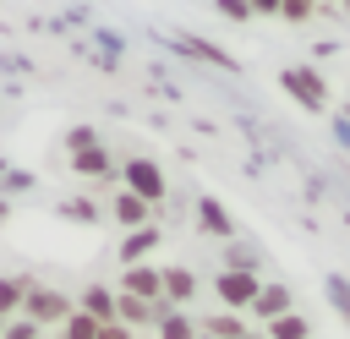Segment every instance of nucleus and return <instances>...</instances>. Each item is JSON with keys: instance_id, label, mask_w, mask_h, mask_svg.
Segmentation results:
<instances>
[{"instance_id": "aec40b11", "label": "nucleus", "mask_w": 350, "mask_h": 339, "mask_svg": "<svg viewBox=\"0 0 350 339\" xmlns=\"http://www.w3.org/2000/svg\"><path fill=\"white\" fill-rule=\"evenodd\" d=\"M224 268H241V273H257V252H252V246H241V241H235V246H230V252H224Z\"/></svg>"}, {"instance_id": "6ab92c4d", "label": "nucleus", "mask_w": 350, "mask_h": 339, "mask_svg": "<svg viewBox=\"0 0 350 339\" xmlns=\"http://www.w3.org/2000/svg\"><path fill=\"white\" fill-rule=\"evenodd\" d=\"M98 334V323L88 317V312H71L66 323H60V339H93Z\"/></svg>"}, {"instance_id": "6e6552de", "label": "nucleus", "mask_w": 350, "mask_h": 339, "mask_svg": "<svg viewBox=\"0 0 350 339\" xmlns=\"http://www.w3.org/2000/svg\"><path fill=\"white\" fill-rule=\"evenodd\" d=\"M109 213H115V224H126V230H142V224H153V208H148L142 197H131L126 186L109 197Z\"/></svg>"}, {"instance_id": "412c9836", "label": "nucleus", "mask_w": 350, "mask_h": 339, "mask_svg": "<svg viewBox=\"0 0 350 339\" xmlns=\"http://www.w3.org/2000/svg\"><path fill=\"white\" fill-rule=\"evenodd\" d=\"M93 142H98L93 126H71V131H66V153H82V148H93Z\"/></svg>"}, {"instance_id": "423d86ee", "label": "nucleus", "mask_w": 350, "mask_h": 339, "mask_svg": "<svg viewBox=\"0 0 350 339\" xmlns=\"http://www.w3.org/2000/svg\"><path fill=\"white\" fill-rule=\"evenodd\" d=\"M159 312H164V301H137V295H120V290H115V323H126V328H153Z\"/></svg>"}, {"instance_id": "4be33fe9", "label": "nucleus", "mask_w": 350, "mask_h": 339, "mask_svg": "<svg viewBox=\"0 0 350 339\" xmlns=\"http://www.w3.org/2000/svg\"><path fill=\"white\" fill-rule=\"evenodd\" d=\"M60 213H66V219H82V224H93V219H98V208H93L88 197H71V202H60Z\"/></svg>"}, {"instance_id": "2f4dec72", "label": "nucleus", "mask_w": 350, "mask_h": 339, "mask_svg": "<svg viewBox=\"0 0 350 339\" xmlns=\"http://www.w3.org/2000/svg\"><path fill=\"white\" fill-rule=\"evenodd\" d=\"M0 334H5V317H0Z\"/></svg>"}, {"instance_id": "7ed1b4c3", "label": "nucleus", "mask_w": 350, "mask_h": 339, "mask_svg": "<svg viewBox=\"0 0 350 339\" xmlns=\"http://www.w3.org/2000/svg\"><path fill=\"white\" fill-rule=\"evenodd\" d=\"M22 312H27V323H33V328H49V323H66V317L77 312V301H71V295H60V290L33 284V290H27V301H22Z\"/></svg>"}, {"instance_id": "393cba45", "label": "nucleus", "mask_w": 350, "mask_h": 339, "mask_svg": "<svg viewBox=\"0 0 350 339\" xmlns=\"http://www.w3.org/2000/svg\"><path fill=\"white\" fill-rule=\"evenodd\" d=\"M0 339H38V328L22 317V323H5V334H0Z\"/></svg>"}, {"instance_id": "bb28decb", "label": "nucleus", "mask_w": 350, "mask_h": 339, "mask_svg": "<svg viewBox=\"0 0 350 339\" xmlns=\"http://www.w3.org/2000/svg\"><path fill=\"white\" fill-rule=\"evenodd\" d=\"M27 186H33L27 170H11V175H5V191H27Z\"/></svg>"}, {"instance_id": "9b49d317", "label": "nucleus", "mask_w": 350, "mask_h": 339, "mask_svg": "<svg viewBox=\"0 0 350 339\" xmlns=\"http://www.w3.org/2000/svg\"><path fill=\"white\" fill-rule=\"evenodd\" d=\"M71 170H77V175L115 180V159H109V148H104V142H93V148H82V153H71Z\"/></svg>"}, {"instance_id": "f3484780", "label": "nucleus", "mask_w": 350, "mask_h": 339, "mask_svg": "<svg viewBox=\"0 0 350 339\" xmlns=\"http://www.w3.org/2000/svg\"><path fill=\"white\" fill-rule=\"evenodd\" d=\"M27 290H33V279H0V317L11 323V312L27 301Z\"/></svg>"}, {"instance_id": "c756f323", "label": "nucleus", "mask_w": 350, "mask_h": 339, "mask_svg": "<svg viewBox=\"0 0 350 339\" xmlns=\"http://www.w3.org/2000/svg\"><path fill=\"white\" fill-rule=\"evenodd\" d=\"M5 213H11V202H5V197H0V224H5Z\"/></svg>"}, {"instance_id": "c85d7f7f", "label": "nucleus", "mask_w": 350, "mask_h": 339, "mask_svg": "<svg viewBox=\"0 0 350 339\" xmlns=\"http://www.w3.org/2000/svg\"><path fill=\"white\" fill-rule=\"evenodd\" d=\"M252 5V16H279V0H246Z\"/></svg>"}, {"instance_id": "72a5a7b5", "label": "nucleus", "mask_w": 350, "mask_h": 339, "mask_svg": "<svg viewBox=\"0 0 350 339\" xmlns=\"http://www.w3.org/2000/svg\"><path fill=\"white\" fill-rule=\"evenodd\" d=\"M317 5H323V0H317Z\"/></svg>"}, {"instance_id": "a878e982", "label": "nucleus", "mask_w": 350, "mask_h": 339, "mask_svg": "<svg viewBox=\"0 0 350 339\" xmlns=\"http://www.w3.org/2000/svg\"><path fill=\"white\" fill-rule=\"evenodd\" d=\"M93 339H131V328H126V323H98Z\"/></svg>"}, {"instance_id": "dca6fc26", "label": "nucleus", "mask_w": 350, "mask_h": 339, "mask_svg": "<svg viewBox=\"0 0 350 339\" xmlns=\"http://www.w3.org/2000/svg\"><path fill=\"white\" fill-rule=\"evenodd\" d=\"M153 328H159V339H197V323H191L186 312H175V306H164Z\"/></svg>"}, {"instance_id": "f03ea898", "label": "nucleus", "mask_w": 350, "mask_h": 339, "mask_svg": "<svg viewBox=\"0 0 350 339\" xmlns=\"http://www.w3.org/2000/svg\"><path fill=\"white\" fill-rule=\"evenodd\" d=\"M115 175H120V186H126L131 197H142L148 208H159V202H164V191H170V180H164V170H159L153 159H126Z\"/></svg>"}, {"instance_id": "cd10ccee", "label": "nucleus", "mask_w": 350, "mask_h": 339, "mask_svg": "<svg viewBox=\"0 0 350 339\" xmlns=\"http://www.w3.org/2000/svg\"><path fill=\"white\" fill-rule=\"evenodd\" d=\"M334 137L350 148V109H339V115H334Z\"/></svg>"}, {"instance_id": "4468645a", "label": "nucleus", "mask_w": 350, "mask_h": 339, "mask_svg": "<svg viewBox=\"0 0 350 339\" xmlns=\"http://www.w3.org/2000/svg\"><path fill=\"white\" fill-rule=\"evenodd\" d=\"M153 246H159V224H142V230H131V235L120 241V262L131 268V262H142Z\"/></svg>"}, {"instance_id": "9d476101", "label": "nucleus", "mask_w": 350, "mask_h": 339, "mask_svg": "<svg viewBox=\"0 0 350 339\" xmlns=\"http://www.w3.org/2000/svg\"><path fill=\"white\" fill-rule=\"evenodd\" d=\"M175 44H180V55H191V60H208V66H219V71H235V66H241L235 55H224L219 44H208V38H197V33H180Z\"/></svg>"}, {"instance_id": "473e14b6", "label": "nucleus", "mask_w": 350, "mask_h": 339, "mask_svg": "<svg viewBox=\"0 0 350 339\" xmlns=\"http://www.w3.org/2000/svg\"><path fill=\"white\" fill-rule=\"evenodd\" d=\"M345 11H350V0H345Z\"/></svg>"}, {"instance_id": "39448f33", "label": "nucleus", "mask_w": 350, "mask_h": 339, "mask_svg": "<svg viewBox=\"0 0 350 339\" xmlns=\"http://www.w3.org/2000/svg\"><path fill=\"white\" fill-rule=\"evenodd\" d=\"M159 295H164V306H186L191 295H197V273L191 268H159Z\"/></svg>"}, {"instance_id": "20e7f679", "label": "nucleus", "mask_w": 350, "mask_h": 339, "mask_svg": "<svg viewBox=\"0 0 350 339\" xmlns=\"http://www.w3.org/2000/svg\"><path fill=\"white\" fill-rule=\"evenodd\" d=\"M257 290H262V279H257V273H241V268H224V273L213 279V295L224 301V312H246V306L257 301Z\"/></svg>"}, {"instance_id": "ddd939ff", "label": "nucleus", "mask_w": 350, "mask_h": 339, "mask_svg": "<svg viewBox=\"0 0 350 339\" xmlns=\"http://www.w3.org/2000/svg\"><path fill=\"white\" fill-rule=\"evenodd\" d=\"M77 312H88L93 323H115V290L109 284H88L82 301H77Z\"/></svg>"}, {"instance_id": "1a4fd4ad", "label": "nucleus", "mask_w": 350, "mask_h": 339, "mask_svg": "<svg viewBox=\"0 0 350 339\" xmlns=\"http://www.w3.org/2000/svg\"><path fill=\"white\" fill-rule=\"evenodd\" d=\"M120 295H137V301H164V295H159V268L131 262V268L120 273Z\"/></svg>"}, {"instance_id": "b1692460", "label": "nucleus", "mask_w": 350, "mask_h": 339, "mask_svg": "<svg viewBox=\"0 0 350 339\" xmlns=\"http://www.w3.org/2000/svg\"><path fill=\"white\" fill-rule=\"evenodd\" d=\"M328 295H334V306H339V317H345V323H350V284H345V279H339V273H334V279H328Z\"/></svg>"}, {"instance_id": "f257e3e1", "label": "nucleus", "mask_w": 350, "mask_h": 339, "mask_svg": "<svg viewBox=\"0 0 350 339\" xmlns=\"http://www.w3.org/2000/svg\"><path fill=\"white\" fill-rule=\"evenodd\" d=\"M279 87H284L301 109H312V115L328 109V82H323L317 66H284V71H279Z\"/></svg>"}, {"instance_id": "5701e85b", "label": "nucleus", "mask_w": 350, "mask_h": 339, "mask_svg": "<svg viewBox=\"0 0 350 339\" xmlns=\"http://www.w3.org/2000/svg\"><path fill=\"white\" fill-rule=\"evenodd\" d=\"M213 11L230 16V22H252V5H246V0H213Z\"/></svg>"}, {"instance_id": "2eb2a0df", "label": "nucleus", "mask_w": 350, "mask_h": 339, "mask_svg": "<svg viewBox=\"0 0 350 339\" xmlns=\"http://www.w3.org/2000/svg\"><path fill=\"white\" fill-rule=\"evenodd\" d=\"M262 339H312V323H306L301 312H284V317L262 323Z\"/></svg>"}, {"instance_id": "7c9ffc66", "label": "nucleus", "mask_w": 350, "mask_h": 339, "mask_svg": "<svg viewBox=\"0 0 350 339\" xmlns=\"http://www.w3.org/2000/svg\"><path fill=\"white\" fill-rule=\"evenodd\" d=\"M235 339H262V334H252V328H246V334H235Z\"/></svg>"}, {"instance_id": "a211bd4d", "label": "nucleus", "mask_w": 350, "mask_h": 339, "mask_svg": "<svg viewBox=\"0 0 350 339\" xmlns=\"http://www.w3.org/2000/svg\"><path fill=\"white\" fill-rule=\"evenodd\" d=\"M317 11H323L317 0H279V16H284V22H295V27H301V22H312Z\"/></svg>"}, {"instance_id": "0eeeda50", "label": "nucleus", "mask_w": 350, "mask_h": 339, "mask_svg": "<svg viewBox=\"0 0 350 339\" xmlns=\"http://www.w3.org/2000/svg\"><path fill=\"white\" fill-rule=\"evenodd\" d=\"M246 312H252V317H262V323H273V317L295 312V295H290V284H262V290H257V301H252Z\"/></svg>"}, {"instance_id": "f8f14e48", "label": "nucleus", "mask_w": 350, "mask_h": 339, "mask_svg": "<svg viewBox=\"0 0 350 339\" xmlns=\"http://www.w3.org/2000/svg\"><path fill=\"white\" fill-rule=\"evenodd\" d=\"M197 230H208V235H219V241L235 235V224H230V213H224L219 197H197Z\"/></svg>"}]
</instances>
